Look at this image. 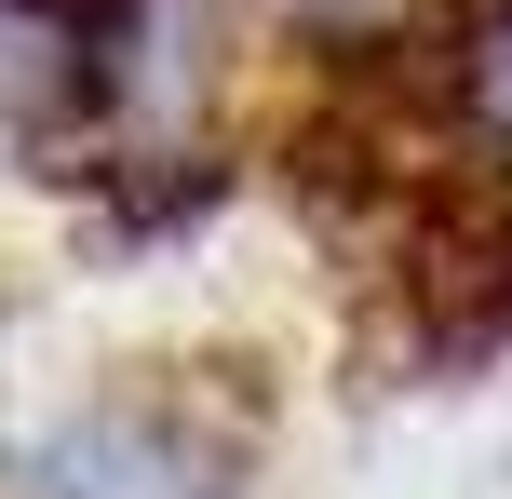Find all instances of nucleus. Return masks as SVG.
Wrapping results in <instances>:
<instances>
[{
  "label": "nucleus",
  "instance_id": "nucleus-1",
  "mask_svg": "<svg viewBox=\"0 0 512 499\" xmlns=\"http://www.w3.org/2000/svg\"><path fill=\"white\" fill-rule=\"evenodd\" d=\"M149 0H0V135L54 149L68 122H95L135 81Z\"/></svg>",
  "mask_w": 512,
  "mask_h": 499
},
{
  "label": "nucleus",
  "instance_id": "nucleus-2",
  "mask_svg": "<svg viewBox=\"0 0 512 499\" xmlns=\"http://www.w3.org/2000/svg\"><path fill=\"white\" fill-rule=\"evenodd\" d=\"M41 499H230V446H203L176 405H108L95 432L54 446Z\"/></svg>",
  "mask_w": 512,
  "mask_h": 499
},
{
  "label": "nucleus",
  "instance_id": "nucleus-3",
  "mask_svg": "<svg viewBox=\"0 0 512 499\" xmlns=\"http://www.w3.org/2000/svg\"><path fill=\"white\" fill-rule=\"evenodd\" d=\"M445 95H459L472 135L512 149V0H472V14H459V41H445Z\"/></svg>",
  "mask_w": 512,
  "mask_h": 499
}]
</instances>
